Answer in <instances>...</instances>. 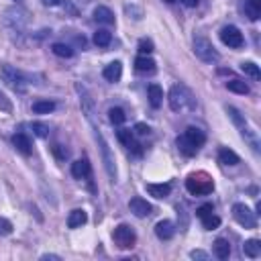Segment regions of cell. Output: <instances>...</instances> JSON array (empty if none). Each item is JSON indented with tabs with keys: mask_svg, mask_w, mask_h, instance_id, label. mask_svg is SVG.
<instances>
[{
	"mask_svg": "<svg viewBox=\"0 0 261 261\" xmlns=\"http://www.w3.org/2000/svg\"><path fill=\"white\" fill-rule=\"evenodd\" d=\"M210 212H214V206L212 204H202L198 210H196V216H198V219H204V216L210 214Z\"/></svg>",
	"mask_w": 261,
	"mask_h": 261,
	"instance_id": "8d00e7d4",
	"label": "cell"
},
{
	"mask_svg": "<svg viewBox=\"0 0 261 261\" xmlns=\"http://www.w3.org/2000/svg\"><path fill=\"white\" fill-rule=\"evenodd\" d=\"M129 208H130V212H133L135 216H139V219H145V216H149L151 210H153V208H151V204L147 200H143V198H130Z\"/></svg>",
	"mask_w": 261,
	"mask_h": 261,
	"instance_id": "30bf717a",
	"label": "cell"
},
{
	"mask_svg": "<svg viewBox=\"0 0 261 261\" xmlns=\"http://www.w3.org/2000/svg\"><path fill=\"white\" fill-rule=\"evenodd\" d=\"M167 100H169V108H171V111L180 113V111H184V108L192 102V94L188 92V88H184V86H173V88L169 90Z\"/></svg>",
	"mask_w": 261,
	"mask_h": 261,
	"instance_id": "8992f818",
	"label": "cell"
},
{
	"mask_svg": "<svg viewBox=\"0 0 261 261\" xmlns=\"http://www.w3.org/2000/svg\"><path fill=\"white\" fill-rule=\"evenodd\" d=\"M190 257H192V259H204V261H206V259H208V253H204V251H192Z\"/></svg>",
	"mask_w": 261,
	"mask_h": 261,
	"instance_id": "74e56055",
	"label": "cell"
},
{
	"mask_svg": "<svg viewBox=\"0 0 261 261\" xmlns=\"http://www.w3.org/2000/svg\"><path fill=\"white\" fill-rule=\"evenodd\" d=\"M51 51H53L57 57H65V59L74 57V49L68 45V43H53V45H51Z\"/></svg>",
	"mask_w": 261,
	"mask_h": 261,
	"instance_id": "484cf974",
	"label": "cell"
},
{
	"mask_svg": "<svg viewBox=\"0 0 261 261\" xmlns=\"http://www.w3.org/2000/svg\"><path fill=\"white\" fill-rule=\"evenodd\" d=\"M12 145L16 147V151H20L23 155H31V139L25 133H14L12 135Z\"/></svg>",
	"mask_w": 261,
	"mask_h": 261,
	"instance_id": "9a60e30c",
	"label": "cell"
},
{
	"mask_svg": "<svg viewBox=\"0 0 261 261\" xmlns=\"http://www.w3.org/2000/svg\"><path fill=\"white\" fill-rule=\"evenodd\" d=\"M55 111V102L51 100H37L33 102V113L35 115H49Z\"/></svg>",
	"mask_w": 261,
	"mask_h": 261,
	"instance_id": "cb8c5ba5",
	"label": "cell"
},
{
	"mask_svg": "<svg viewBox=\"0 0 261 261\" xmlns=\"http://www.w3.org/2000/svg\"><path fill=\"white\" fill-rule=\"evenodd\" d=\"M145 188L149 196H153V198H167L171 192V184H147Z\"/></svg>",
	"mask_w": 261,
	"mask_h": 261,
	"instance_id": "e0dca14e",
	"label": "cell"
},
{
	"mask_svg": "<svg viewBox=\"0 0 261 261\" xmlns=\"http://www.w3.org/2000/svg\"><path fill=\"white\" fill-rule=\"evenodd\" d=\"M155 235H157V239H161V241H169V239L176 235V227H173L171 221H159L155 225Z\"/></svg>",
	"mask_w": 261,
	"mask_h": 261,
	"instance_id": "4fadbf2b",
	"label": "cell"
},
{
	"mask_svg": "<svg viewBox=\"0 0 261 261\" xmlns=\"http://www.w3.org/2000/svg\"><path fill=\"white\" fill-rule=\"evenodd\" d=\"M102 76H104V80L106 82H119L121 80V76H123V65H121V61H113V63H108L106 68L102 70Z\"/></svg>",
	"mask_w": 261,
	"mask_h": 261,
	"instance_id": "7c38bea8",
	"label": "cell"
},
{
	"mask_svg": "<svg viewBox=\"0 0 261 261\" xmlns=\"http://www.w3.org/2000/svg\"><path fill=\"white\" fill-rule=\"evenodd\" d=\"M31 129H33V133H35L37 137H41V139H45V137L49 135V127H47L45 123H33Z\"/></svg>",
	"mask_w": 261,
	"mask_h": 261,
	"instance_id": "1f68e13d",
	"label": "cell"
},
{
	"mask_svg": "<svg viewBox=\"0 0 261 261\" xmlns=\"http://www.w3.org/2000/svg\"><path fill=\"white\" fill-rule=\"evenodd\" d=\"M133 133H137V135L145 137V135H149V133H151V129H149V125H145V123H137V125H135V129H133Z\"/></svg>",
	"mask_w": 261,
	"mask_h": 261,
	"instance_id": "e575fe53",
	"label": "cell"
},
{
	"mask_svg": "<svg viewBox=\"0 0 261 261\" xmlns=\"http://www.w3.org/2000/svg\"><path fill=\"white\" fill-rule=\"evenodd\" d=\"M245 14L251 20H257L261 16V0H245Z\"/></svg>",
	"mask_w": 261,
	"mask_h": 261,
	"instance_id": "603a6c76",
	"label": "cell"
},
{
	"mask_svg": "<svg viewBox=\"0 0 261 261\" xmlns=\"http://www.w3.org/2000/svg\"><path fill=\"white\" fill-rule=\"evenodd\" d=\"M180 2L186 4V6H190V8H194V6H198L200 0H180Z\"/></svg>",
	"mask_w": 261,
	"mask_h": 261,
	"instance_id": "60d3db41",
	"label": "cell"
},
{
	"mask_svg": "<svg viewBox=\"0 0 261 261\" xmlns=\"http://www.w3.org/2000/svg\"><path fill=\"white\" fill-rule=\"evenodd\" d=\"M88 223V214H86V210L78 208V210H72L70 216H68V227L70 229H80L82 225Z\"/></svg>",
	"mask_w": 261,
	"mask_h": 261,
	"instance_id": "2e32d148",
	"label": "cell"
},
{
	"mask_svg": "<svg viewBox=\"0 0 261 261\" xmlns=\"http://www.w3.org/2000/svg\"><path fill=\"white\" fill-rule=\"evenodd\" d=\"M147 98H149V104L153 108H159L161 102H163V90L159 84H149L147 88Z\"/></svg>",
	"mask_w": 261,
	"mask_h": 261,
	"instance_id": "5bb4252c",
	"label": "cell"
},
{
	"mask_svg": "<svg viewBox=\"0 0 261 261\" xmlns=\"http://www.w3.org/2000/svg\"><path fill=\"white\" fill-rule=\"evenodd\" d=\"M221 41L231 49H239V47H243V33L233 25H227L221 31Z\"/></svg>",
	"mask_w": 261,
	"mask_h": 261,
	"instance_id": "9c48e42d",
	"label": "cell"
},
{
	"mask_svg": "<svg viewBox=\"0 0 261 261\" xmlns=\"http://www.w3.org/2000/svg\"><path fill=\"white\" fill-rule=\"evenodd\" d=\"M41 2L45 4V6H59V4L63 2V0H41Z\"/></svg>",
	"mask_w": 261,
	"mask_h": 261,
	"instance_id": "ab89813d",
	"label": "cell"
},
{
	"mask_svg": "<svg viewBox=\"0 0 261 261\" xmlns=\"http://www.w3.org/2000/svg\"><path fill=\"white\" fill-rule=\"evenodd\" d=\"M92 41H94V45H98V47H108V45H111V41H113V35L108 33L106 29H98L94 33Z\"/></svg>",
	"mask_w": 261,
	"mask_h": 261,
	"instance_id": "d4e9b609",
	"label": "cell"
},
{
	"mask_svg": "<svg viewBox=\"0 0 261 261\" xmlns=\"http://www.w3.org/2000/svg\"><path fill=\"white\" fill-rule=\"evenodd\" d=\"M41 259H43V261H47V259H55V261H59L61 257H59V255H41Z\"/></svg>",
	"mask_w": 261,
	"mask_h": 261,
	"instance_id": "b9f144b4",
	"label": "cell"
},
{
	"mask_svg": "<svg viewBox=\"0 0 261 261\" xmlns=\"http://www.w3.org/2000/svg\"><path fill=\"white\" fill-rule=\"evenodd\" d=\"M129 149H130V151H133V153H135V155H141V153H143V149H141V145H139V143H135V141H133V143H130V145H129Z\"/></svg>",
	"mask_w": 261,
	"mask_h": 261,
	"instance_id": "f35d334b",
	"label": "cell"
},
{
	"mask_svg": "<svg viewBox=\"0 0 261 261\" xmlns=\"http://www.w3.org/2000/svg\"><path fill=\"white\" fill-rule=\"evenodd\" d=\"M194 53L198 59H202L204 63H216L221 59L219 51L214 49V45L206 39V37H194Z\"/></svg>",
	"mask_w": 261,
	"mask_h": 261,
	"instance_id": "277c9868",
	"label": "cell"
},
{
	"mask_svg": "<svg viewBox=\"0 0 261 261\" xmlns=\"http://www.w3.org/2000/svg\"><path fill=\"white\" fill-rule=\"evenodd\" d=\"M135 70L141 74H151V72H155V61L149 55H139L135 59Z\"/></svg>",
	"mask_w": 261,
	"mask_h": 261,
	"instance_id": "d6986e66",
	"label": "cell"
},
{
	"mask_svg": "<svg viewBox=\"0 0 261 261\" xmlns=\"http://www.w3.org/2000/svg\"><path fill=\"white\" fill-rule=\"evenodd\" d=\"M153 41H151V39H141L139 41V53L141 55H149V53H153Z\"/></svg>",
	"mask_w": 261,
	"mask_h": 261,
	"instance_id": "d6a6232c",
	"label": "cell"
},
{
	"mask_svg": "<svg viewBox=\"0 0 261 261\" xmlns=\"http://www.w3.org/2000/svg\"><path fill=\"white\" fill-rule=\"evenodd\" d=\"M10 233H12V223L8 219H2V216H0V237H6Z\"/></svg>",
	"mask_w": 261,
	"mask_h": 261,
	"instance_id": "836d02e7",
	"label": "cell"
},
{
	"mask_svg": "<svg viewBox=\"0 0 261 261\" xmlns=\"http://www.w3.org/2000/svg\"><path fill=\"white\" fill-rule=\"evenodd\" d=\"M239 161V155L235 153V151H231L229 147H223L221 151H219V163H223V165H237Z\"/></svg>",
	"mask_w": 261,
	"mask_h": 261,
	"instance_id": "44dd1931",
	"label": "cell"
},
{
	"mask_svg": "<svg viewBox=\"0 0 261 261\" xmlns=\"http://www.w3.org/2000/svg\"><path fill=\"white\" fill-rule=\"evenodd\" d=\"M94 18L102 25H115V14L108 6H96L94 8Z\"/></svg>",
	"mask_w": 261,
	"mask_h": 261,
	"instance_id": "ac0fdd59",
	"label": "cell"
},
{
	"mask_svg": "<svg viewBox=\"0 0 261 261\" xmlns=\"http://www.w3.org/2000/svg\"><path fill=\"white\" fill-rule=\"evenodd\" d=\"M0 76H2V80H4V84L8 86V88H12L16 92L25 90L27 80H25L23 72H18L16 68H12V65H2V68H0Z\"/></svg>",
	"mask_w": 261,
	"mask_h": 261,
	"instance_id": "5b68a950",
	"label": "cell"
},
{
	"mask_svg": "<svg viewBox=\"0 0 261 261\" xmlns=\"http://www.w3.org/2000/svg\"><path fill=\"white\" fill-rule=\"evenodd\" d=\"M214 255L219 257V259H229V255H231V243L227 241V239H216L214 241Z\"/></svg>",
	"mask_w": 261,
	"mask_h": 261,
	"instance_id": "ffe728a7",
	"label": "cell"
},
{
	"mask_svg": "<svg viewBox=\"0 0 261 261\" xmlns=\"http://www.w3.org/2000/svg\"><path fill=\"white\" fill-rule=\"evenodd\" d=\"M227 113L231 115V119H233V123L241 129V135H243V139L251 145V149L253 151H259V137H257V130H253V129H249V125H247V121H245V117L237 111L235 106H229L227 108Z\"/></svg>",
	"mask_w": 261,
	"mask_h": 261,
	"instance_id": "3957f363",
	"label": "cell"
},
{
	"mask_svg": "<svg viewBox=\"0 0 261 261\" xmlns=\"http://www.w3.org/2000/svg\"><path fill=\"white\" fill-rule=\"evenodd\" d=\"M113 239H115L117 247H121V249H130V247L135 245V241H137V235H135V231L130 229L129 225H119V227L113 231Z\"/></svg>",
	"mask_w": 261,
	"mask_h": 261,
	"instance_id": "ba28073f",
	"label": "cell"
},
{
	"mask_svg": "<svg viewBox=\"0 0 261 261\" xmlns=\"http://www.w3.org/2000/svg\"><path fill=\"white\" fill-rule=\"evenodd\" d=\"M241 70H243L245 76H249V78H253V80H259V78H261L259 65H255L253 61H245V63H241Z\"/></svg>",
	"mask_w": 261,
	"mask_h": 261,
	"instance_id": "83f0119b",
	"label": "cell"
},
{
	"mask_svg": "<svg viewBox=\"0 0 261 261\" xmlns=\"http://www.w3.org/2000/svg\"><path fill=\"white\" fill-rule=\"evenodd\" d=\"M165 2H169V4H171V2H176V0H165Z\"/></svg>",
	"mask_w": 261,
	"mask_h": 261,
	"instance_id": "7bdbcfd3",
	"label": "cell"
},
{
	"mask_svg": "<svg viewBox=\"0 0 261 261\" xmlns=\"http://www.w3.org/2000/svg\"><path fill=\"white\" fill-rule=\"evenodd\" d=\"M53 153H55V157H57V159H65V157L70 155V151L65 149L63 145H53Z\"/></svg>",
	"mask_w": 261,
	"mask_h": 261,
	"instance_id": "d590c367",
	"label": "cell"
},
{
	"mask_svg": "<svg viewBox=\"0 0 261 261\" xmlns=\"http://www.w3.org/2000/svg\"><path fill=\"white\" fill-rule=\"evenodd\" d=\"M186 190L192 194V196H206L214 190V182L210 176L206 173H190L188 180H186Z\"/></svg>",
	"mask_w": 261,
	"mask_h": 261,
	"instance_id": "7a4b0ae2",
	"label": "cell"
},
{
	"mask_svg": "<svg viewBox=\"0 0 261 261\" xmlns=\"http://www.w3.org/2000/svg\"><path fill=\"white\" fill-rule=\"evenodd\" d=\"M90 163L88 159H78L72 163V176L76 180H86V178H90Z\"/></svg>",
	"mask_w": 261,
	"mask_h": 261,
	"instance_id": "8fae6325",
	"label": "cell"
},
{
	"mask_svg": "<svg viewBox=\"0 0 261 261\" xmlns=\"http://www.w3.org/2000/svg\"><path fill=\"white\" fill-rule=\"evenodd\" d=\"M233 216H235V221L245 229H255L257 227V214L251 212V208L241 204V202H237L233 206Z\"/></svg>",
	"mask_w": 261,
	"mask_h": 261,
	"instance_id": "52a82bcc",
	"label": "cell"
},
{
	"mask_svg": "<svg viewBox=\"0 0 261 261\" xmlns=\"http://www.w3.org/2000/svg\"><path fill=\"white\" fill-rule=\"evenodd\" d=\"M206 143V135H204V130L198 129V127H188L184 130V135L178 137V149L182 151V153L186 157H192L198 153V149Z\"/></svg>",
	"mask_w": 261,
	"mask_h": 261,
	"instance_id": "6da1fadb",
	"label": "cell"
},
{
	"mask_svg": "<svg viewBox=\"0 0 261 261\" xmlns=\"http://www.w3.org/2000/svg\"><path fill=\"white\" fill-rule=\"evenodd\" d=\"M227 88H229L231 92H235V94H249V92H251L249 86H247L243 80H231V82H227Z\"/></svg>",
	"mask_w": 261,
	"mask_h": 261,
	"instance_id": "4316f807",
	"label": "cell"
},
{
	"mask_svg": "<svg viewBox=\"0 0 261 261\" xmlns=\"http://www.w3.org/2000/svg\"><path fill=\"white\" fill-rule=\"evenodd\" d=\"M202 221V227L206 229V231H214V229H219L221 227V219L216 216L214 212H210V214H206L204 219H200Z\"/></svg>",
	"mask_w": 261,
	"mask_h": 261,
	"instance_id": "f1b7e54d",
	"label": "cell"
},
{
	"mask_svg": "<svg viewBox=\"0 0 261 261\" xmlns=\"http://www.w3.org/2000/svg\"><path fill=\"white\" fill-rule=\"evenodd\" d=\"M243 253H245L247 257H251V259L259 257V255H261V241H259V239H249V241H245Z\"/></svg>",
	"mask_w": 261,
	"mask_h": 261,
	"instance_id": "7402d4cb",
	"label": "cell"
},
{
	"mask_svg": "<svg viewBox=\"0 0 261 261\" xmlns=\"http://www.w3.org/2000/svg\"><path fill=\"white\" fill-rule=\"evenodd\" d=\"M108 121H111L113 125H123L125 121H127V115H125V111L123 108H111V111H108Z\"/></svg>",
	"mask_w": 261,
	"mask_h": 261,
	"instance_id": "f546056e",
	"label": "cell"
},
{
	"mask_svg": "<svg viewBox=\"0 0 261 261\" xmlns=\"http://www.w3.org/2000/svg\"><path fill=\"white\" fill-rule=\"evenodd\" d=\"M117 139H119L125 147H129L130 143H133V130H130V129H121V130H117Z\"/></svg>",
	"mask_w": 261,
	"mask_h": 261,
	"instance_id": "4dcf8cb0",
	"label": "cell"
}]
</instances>
